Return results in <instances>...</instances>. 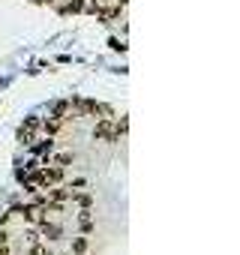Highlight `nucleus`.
Segmentation results:
<instances>
[{
  "label": "nucleus",
  "mask_w": 240,
  "mask_h": 255,
  "mask_svg": "<svg viewBox=\"0 0 240 255\" xmlns=\"http://www.w3.org/2000/svg\"><path fill=\"white\" fill-rule=\"evenodd\" d=\"M3 243H9V234H6L3 228H0V246H3Z\"/></svg>",
  "instance_id": "obj_18"
},
{
  "label": "nucleus",
  "mask_w": 240,
  "mask_h": 255,
  "mask_svg": "<svg viewBox=\"0 0 240 255\" xmlns=\"http://www.w3.org/2000/svg\"><path fill=\"white\" fill-rule=\"evenodd\" d=\"M39 234H42V237H48V240H57V237L63 234V228H60V225H54V222H48V219H39Z\"/></svg>",
  "instance_id": "obj_6"
},
{
  "label": "nucleus",
  "mask_w": 240,
  "mask_h": 255,
  "mask_svg": "<svg viewBox=\"0 0 240 255\" xmlns=\"http://www.w3.org/2000/svg\"><path fill=\"white\" fill-rule=\"evenodd\" d=\"M39 123H42L39 117H27V120L21 123V129H18V141H21V144H30V141L36 138V132H39Z\"/></svg>",
  "instance_id": "obj_2"
},
{
  "label": "nucleus",
  "mask_w": 240,
  "mask_h": 255,
  "mask_svg": "<svg viewBox=\"0 0 240 255\" xmlns=\"http://www.w3.org/2000/svg\"><path fill=\"white\" fill-rule=\"evenodd\" d=\"M27 255H51V252H48V246H42V243L36 240V243H30V249H27Z\"/></svg>",
  "instance_id": "obj_12"
},
{
  "label": "nucleus",
  "mask_w": 240,
  "mask_h": 255,
  "mask_svg": "<svg viewBox=\"0 0 240 255\" xmlns=\"http://www.w3.org/2000/svg\"><path fill=\"white\" fill-rule=\"evenodd\" d=\"M27 147H30L33 153H39V156H45V153H51V150H54V135H45L42 141H30Z\"/></svg>",
  "instance_id": "obj_5"
},
{
  "label": "nucleus",
  "mask_w": 240,
  "mask_h": 255,
  "mask_svg": "<svg viewBox=\"0 0 240 255\" xmlns=\"http://www.w3.org/2000/svg\"><path fill=\"white\" fill-rule=\"evenodd\" d=\"M42 3H57V0H42Z\"/></svg>",
  "instance_id": "obj_21"
},
{
  "label": "nucleus",
  "mask_w": 240,
  "mask_h": 255,
  "mask_svg": "<svg viewBox=\"0 0 240 255\" xmlns=\"http://www.w3.org/2000/svg\"><path fill=\"white\" fill-rule=\"evenodd\" d=\"M84 3H87V0H69V3L60 6V12H63V15H69V12H72V15H75V12H84Z\"/></svg>",
  "instance_id": "obj_8"
},
{
  "label": "nucleus",
  "mask_w": 240,
  "mask_h": 255,
  "mask_svg": "<svg viewBox=\"0 0 240 255\" xmlns=\"http://www.w3.org/2000/svg\"><path fill=\"white\" fill-rule=\"evenodd\" d=\"M72 195V189H51L48 186V195H45V201H66Z\"/></svg>",
  "instance_id": "obj_9"
},
{
  "label": "nucleus",
  "mask_w": 240,
  "mask_h": 255,
  "mask_svg": "<svg viewBox=\"0 0 240 255\" xmlns=\"http://www.w3.org/2000/svg\"><path fill=\"white\" fill-rule=\"evenodd\" d=\"M63 180V165H51V168H39V189L57 186Z\"/></svg>",
  "instance_id": "obj_1"
},
{
  "label": "nucleus",
  "mask_w": 240,
  "mask_h": 255,
  "mask_svg": "<svg viewBox=\"0 0 240 255\" xmlns=\"http://www.w3.org/2000/svg\"><path fill=\"white\" fill-rule=\"evenodd\" d=\"M126 126H129V123H126V117H120V120L114 123V138H120V135H123V132H126Z\"/></svg>",
  "instance_id": "obj_13"
},
{
  "label": "nucleus",
  "mask_w": 240,
  "mask_h": 255,
  "mask_svg": "<svg viewBox=\"0 0 240 255\" xmlns=\"http://www.w3.org/2000/svg\"><path fill=\"white\" fill-rule=\"evenodd\" d=\"M108 3H126V0H108Z\"/></svg>",
  "instance_id": "obj_20"
},
{
  "label": "nucleus",
  "mask_w": 240,
  "mask_h": 255,
  "mask_svg": "<svg viewBox=\"0 0 240 255\" xmlns=\"http://www.w3.org/2000/svg\"><path fill=\"white\" fill-rule=\"evenodd\" d=\"M90 201H93L90 195H78V204H81V207H90Z\"/></svg>",
  "instance_id": "obj_16"
},
{
  "label": "nucleus",
  "mask_w": 240,
  "mask_h": 255,
  "mask_svg": "<svg viewBox=\"0 0 240 255\" xmlns=\"http://www.w3.org/2000/svg\"><path fill=\"white\" fill-rule=\"evenodd\" d=\"M66 108H69V102H54L51 114H54V117H63V114H66Z\"/></svg>",
  "instance_id": "obj_14"
},
{
  "label": "nucleus",
  "mask_w": 240,
  "mask_h": 255,
  "mask_svg": "<svg viewBox=\"0 0 240 255\" xmlns=\"http://www.w3.org/2000/svg\"><path fill=\"white\" fill-rule=\"evenodd\" d=\"M9 216H12V213H0V225H6V222H9Z\"/></svg>",
  "instance_id": "obj_19"
},
{
  "label": "nucleus",
  "mask_w": 240,
  "mask_h": 255,
  "mask_svg": "<svg viewBox=\"0 0 240 255\" xmlns=\"http://www.w3.org/2000/svg\"><path fill=\"white\" fill-rule=\"evenodd\" d=\"M123 6H126V3H111L108 9H102V6H99L96 18H99V21H117V18H120V12H123Z\"/></svg>",
  "instance_id": "obj_4"
},
{
  "label": "nucleus",
  "mask_w": 240,
  "mask_h": 255,
  "mask_svg": "<svg viewBox=\"0 0 240 255\" xmlns=\"http://www.w3.org/2000/svg\"><path fill=\"white\" fill-rule=\"evenodd\" d=\"M51 162H57V165H66V162H72V153H60V156H54Z\"/></svg>",
  "instance_id": "obj_15"
},
{
  "label": "nucleus",
  "mask_w": 240,
  "mask_h": 255,
  "mask_svg": "<svg viewBox=\"0 0 240 255\" xmlns=\"http://www.w3.org/2000/svg\"><path fill=\"white\" fill-rule=\"evenodd\" d=\"M87 246H90V243H87V237H75V240H72V255H84V252H87Z\"/></svg>",
  "instance_id": "obj_11"
},
{
  "label": "nucleus",
  "mask_w": 240,
  "mask_h": 255,
  "mask_svg": "<svg viewBox=\"0 0 240 255\" xmlns=\"http://www.w3.org/2000/svg\"><path fill=\"white\" fill-rule=\"evenodd\" d=\"M93 138H96V141H117V138H114V123H111V117H102V120L93 126Z\"/></svg>",
  "instance_id": "obj_3"
},
{
  "label": "nucleus",
  "mask_w": 240,
  "mask_h": 255,
  "mask_svg": "<svg viewBox=\"0 0 240 255\" xmlns=\"http://www.w3.org/2000/svg\"><path fill=\"white\" fill-rule=\"evenodd\" d=\"M24 237H27V243H36V240H39V231H27Z\"/></svg>",
  "instance_id": "obj_17"
},
{
  "label": "nucleus",
  "mask_w": 240,
  "mask_h": 255,
  "mask_svg": "<svg viewBox=\"0 0 240 255\" xmlns=\"http://www.w3.org/2000/svg\"><path fill=\"white\" fill-rule=\"evenodd\" d=\"M39 129H45V135H57V132L63 129V117H54V114H51L48 120L39 123Z\"/></svg>",
  "instance_id": "obj_7"
},
{
  "label": "nucleus",
  "mask_w": 240,
  "mask_h": 255,
  "mask_svg": "<svg viewBox=\"0 0 240 255\" xmlns=\"http://www.w3.org/2000/svg\"><path fill=\"white\" fill-rule=\"evenodd\" d=\"M78 225H81V231H90V228H93V216H90V207H84V210L78 213Z\"/></svg>",
  "instance_id": "obj_10"
}]
</instances>
